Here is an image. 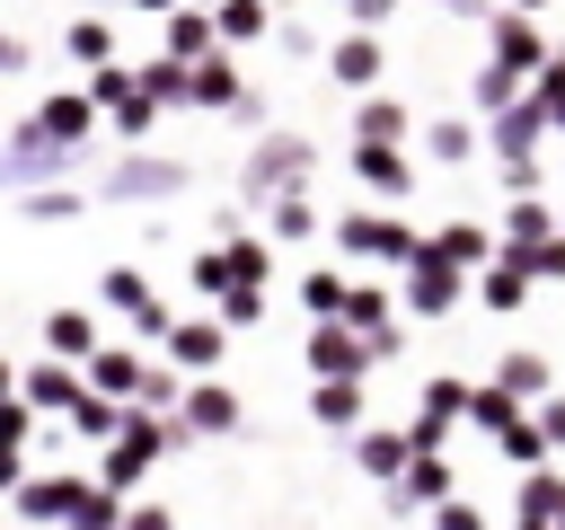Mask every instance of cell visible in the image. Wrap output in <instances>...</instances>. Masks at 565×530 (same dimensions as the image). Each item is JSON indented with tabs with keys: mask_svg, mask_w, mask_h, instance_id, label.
<instances>
[{
	"mask_svg": "<svg viewBox=\"0 0 565 530\" xmlns=\"http://www.w3.org/2000/svg\"><path fill=\"white\" fill-rule=\"evenodd\" d=\"M335 80H344V88H371V80H380V44H371V35H362V44H335Z\"/></svg>",
	"mask_w": 565,
	"mask_h": 530,
	"instance_id": "cell-5",
	"label": "cell"
},
{
	"mask_svg": "<svg viewBox=\"0 0 565 530\" xmlns=\"http://www.w3.org/2000/svg\"><path fill=\"white\" fill-rule=\"evenodd\" d=\"M318 415H327V424H353V415H362V398H353V389H327V398H318Z\"/></svg>",
	"mask_w": 565,
	"mask_h": 530,
	"instance_id": "cell-18",
	"label": "cell"
},
{
	"mask_svg": "<svg viewBox=\"0 0 565 530\" xmlns=\"http://www.w3.org/2000/svg\"><path fill=\"white\" fill-rule=\"evenodd\" d=\"M79 124H88L79 97H53V106H44V132H79Z\"/></svg>",
	"mask_w": 565,
	"mask_h": 530,
	"instance_id": "cell-15",
	"label": "cell"
},
{
	"mask_svg": "<svg viewBox=\"0 0 565 530\" xmlns=\"http://www.w3.org/2000/svg\"><path fill=\"white\" fill-rule=\"evenodd\" d=\"M194 97H203V106H230V97H238V71H230V62L212 53V62L194 71Z\"/></svg>",
	"mask_w": 565,
	"mask_h": 530,
	"instance_id": "cell-11",
	"label": "cell"
},
{
	"mask_svg": "<svg viewBox=\"0 0 565 530\" xmlns=\"http://www.w3.org/2000/svg\"><path fill=\"white\" fill-rule=\"evenodd\" d=\"M88 336H97V327H88L79 309H53V318H44V344H53V353H88Z\"/></svg>",
	"mask_w": 565,
	"mask_h": 530,
	"instance_id": "cell-8",
	"label": "cell"
},
{
	"mask_svg": "<svg viewBox=\"0 0 565 530\" xmlns=\"http://www.w3.org/2000/svg\"><path fill=\"white\" fill-rule=\"evenodd\" d=\"M477 292H486V309H521V300H530V292H521V274H512V265H494V274H486V283H477Z\"/></svg>",
	"mask_w": 565,
	"mask_h": 530,
	"instance_id": "cell-12",
	"label": "cell"
},
{
	"mask_svg": "<svg viewBox=\"0 0 565 530\" xmlns=\"http://www.w3.org/2000/svg\"><path fill=\"white\" fill-rule=\"evenodd\" d=\"M97 380H106V389H132L141 371H132V353H97Z\"/></svg>",
	"mask_w": 565,
	"mask_h": 530,
	"instance_id": "cell-17",
	"label": "cell"
},
{
	"mask_svg": "<svg viewBox=\"0 0 565 530\" xmlns=\"http://www.w3.org/2000/svg\"><path fill=\"white\" fill-rule=\"evenodd\" d=\"M309 309H344V283L335 274H309Z\"/></svg>",
	"mask_w": 565,
	"mask_h": 530,
	"instance_id": "cell-20",
	"label": "cell"
},
{
	"mask_svg": "<svg viewBox=\"0 0 565 530\" xmlns=\"http://www.w3.org/2000/svg\"><path fill=\"white\" fill-rule=\"evenodd\" d=\"M26 512H35V521H79V530H97V521H106V495H97V486H71V477H44V486L26 495Z\"/></svg>",
	"mask_w": 565,
	"mask_h": 530,
	"instance_id": "cell-1",
	"label": "cell"
},
{
	"mask_svg": "<svg viewBox=\"0 0 565 530\" xmlns=\"http://www.w3.org/2000/svg\"><path fill=\"white\" fill-rule=\"evenodd\" d=\"M318 371H327V380H344V371H362V344H353L344 327H327V336H318Z\"/></svg>",
	"mask_w": 565,
	"mask_h": 530,
	"instance_id": "cell-10",
	"label": "cell"
},
{
	"mask_svg": "<svg viewBox=\"0 0 565 530\" xmlns=\"http://www.w3.org/2000/svg\"><path fill=\"white\" fill-rule=\"evenodd\" d=\"M256 26H265L256 0H230V9H221V35H256Z\"/></svg>",
	"mask_w": 565,
	"mask_h": 530,
	"instance_id": "cell-14",
	"label": "cell"
},
{
	"mask_svg": "<svg viewBox=\"0 0 565 530\" xmlns=\"http://www.w3.org/2000/svg\"><path fill=\"white\" fill-rule=\"evenodd\" d=\"M177 186V168H159V159H124L115 168V194H168Z\"/></svg>",
	"mask_w": 565,
	"mask_h": 530,
	"instance_id": "cell-6",
	"label": "cell"
},
{
	"mask_svg": "<svg viewBox=\"0 0 565 530\" xmlns=\"http://www.w3.org/2000/svg\"><path fill=\"white\" fill-rule=\"evenodd\" d=\"M424 495H450V468H441V459H415V477H406L397 504H424Z\"/></svg>",
	"mask_w": 565,
	"mask_h": 530,
	"instance_id": "cell-13",
	"label": "cell"
},
{
	"mask_svg": "<svg viewBox=\"0 0 565 530\" xmlns=\"http://www.w3.org/2000/svg\"><path fill=\"white\" fill-rule=\"evenodd\" d=\"M0 71H18V44H9V35H0Z\"/></svg>",
	"mask_w": 565,
	"mask_h": 530,
	"instance_id": "cell-22",
	"label": "cell"
},
{
	"mask_svg": "<svg viewBox=\"0 0 565 530\" xmlns=\"http://www.w3.org/2000/svg\"><path fill=\"white\" fill-rule=\"evenodd\" d=\"M406 300H415L424 318H433V309H450V265H441V256H433V265H415V283H406Z\"/></svg>",
	"mask_w": 565,
	"mask_h": 530,
	"instance_id": "cell-7",
	"label": "cell"
},
{
	"mask_svg": "<svg viewBox=\"0 0 565 530\" xmlns=\"http://www.w3.org/2000/svg\"><path fill=\"white\" fill-rule=\"evenodd\" d=\"M300 177H309V141H300V132H265L256 159H247V186L274 194V186H300Z\"/></svg>",
	"mask_w": 565,
	"mask_h": 530,
	"instance_id": "cell-2",
	"label": "cell"
},
{
	"mask_svg": "<svg viewBox=\"0 0 565 530\" xmlns=\"http://www.w3.org/2000/svg\"><path fill=\"white\" fill-rule=\"evenodd\" d=\"M106 309H124V318H141V327H150V336H159V327H168V309H159V300H150V283H141V274H132V265H115V274H106Z\"/></svg>",
	"mask_w": 565,
	"mask_h": 530,
	"instance_id": "cell-3",
	"label": "cell"
},
{
	"mask_svg": "<svg viewBox=\"0 0 565 530\" xmlns=\"http://www.w3.org/2000/svg\"><path fill=\"white\" fill-rule=\"evenodd\" d=\"M441 530H486V521H477L468 504H450V512H441Z\"/></svg>",
	"mask_w": 565,
	"mask_h": 530,
	"instance_id": "cell-21",
	"label": "cell"
},
{
	"mask_svg": "<svg viewBox=\"0 0 565 530\" xmlns=\"http://www.w3.org/2000/svg\"><path fill=\"white\" fill-rule=\"evenodd\" d=\"M274 230L282 239H309V203H274Z\"/></svg>",
	"mask_w": 565,
	"mask_h": 530,
	"instance_id": "cell-19",
	"label": "cell"
},
{
	"mask_svg": "<svg viewBox=\"0 0 565 530\" xmlns=\"http://www.w3.org/2000/svg\"><path fill=\"white\" fill-rule=\"evenodd\" d=\"M168 344H177V362H185V371H203V362H221V327H177Z\"/></svg>",
	"mask_w": 565,
	"mask_h": 530,
	"instance_id": "cell-9",
	"label": "cell"
},
{
	"mask_svg": "<svg viewBox=\"0 0 565 530\" xmlns=\"http://www.w3.org/2000/svg\"><path fill=\"white\" fill-rule=\"evenodd\" d=\"M433 159H468V124H433Z\"/></svg>",
	"mask_w": 565,
	"mask_h": 530,
	"instance_id": "cell-16",
	"label": "cell"
},
{
	"mask_svg": "<svg viewBox=\"0 0 565 530\" xmlns=\"http://www.w3.org/2000/svg\"><path fill=\"white\" fill-rule=\"evenodd\" d=\"M230 424H238V398H230V389H194V398H185L177 442H194V433H230Z\"/></svg>",
	"mask_w": 565,
	"mask_h": 530,
	"instance_id": "cell-4",
	"label": "cell"
}]
</instances>
